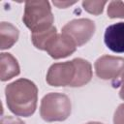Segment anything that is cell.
<instances>
[{
  "label": "cell",
  "mask_w": 124,
  "mask_h": 124,
  "mask_svg": "<svg viewBox=\"0 0 124 124\" xmlns=\"http://www.w3.org/2000/svg\"><path fill=\"white\" fill-rule=\"evenodd\" d=\"M9 109L18 116L28 117L35 112L38 89L35 83L26 78H19L9 83L5 88Z\"/></svg>",
  "instance_id": "6da1fadb"
},
{
  "label": "cell",
  "mask_w": 124,
  "mask_h": 124,
  "mask_svg": "<svg viewBox=\"0 0 124 124\" xmlns=\"http://www.w3.org/2000/svg\"><path fill=\"white\" fill-rule=\"evenodd\" d=\"M22 20L32 33L47 30L53 23V16L49 3L42 0L27 1Z\"/></svg>",
  "instance_id": "7a4b0ae2"
},
{
  "label": "cell",
  "mask_w": 124,
  "mask_h": 124,
  "mask_svg": "<svg viewBox=\"0 0 124 124\" xmlns=\"http://www.w3.org/2000/svg\"><path fill=\"white\" fill-rule=\"evenodd\" d=\"M71 100L62 93H48L41 102L40 114L47 122L63 121L71 114Z\"/></svg>",
  "instance_id": "3957f363"
},
{
  "label": "cell",
  "mask_w": 124,
  "mask_h": 124,
  "mask_svg": "<svg viewBox=\"0 0 124 124\" xmlns=\"http://www.w3.org/2000/svg\"><path fill=\"white\" fill-rule=\"evenodd\" d=\"M77 66L75 60L55 63L50 66L46 74V82L51 86H75Z\"/></svg>",
  "instance_id": "277c9868"
},
{
  "label": "cell",
  "mask_w": 124,
  "mask_h": 124,
  "mask_svg": "<svg viewBox=\"0 0 124 124\" xmlns=\"http://www.w3.org/2000/svg\"><path fill=\"white\" fill-rule=\"evenodd\" d=\"M94 32L95 23L88 18L74 19L62 28V33L69 36L77 46H81L87 43L94 35Z\"/></svg>",
  "instance_id": "5b68a950"
},
{
  "label": "cell",
  "mask_w": 124,
  "mask_h": 124,
  "mask_svg": "<svg viewBox=\"0 0 124 124\" xmlns=\"http://www.w3.org/2000/svg\"><path fill=\"white\" fill-rule=\"evenodd\" d=\"M96 75L102 79H113L124 73V58L103 55L94 64Z\"/></svg>",
  "instance_id": "8992f818"
},
{
  "label": "cell",
  "mask_w": 124,
  "mask_h": 124,
  "mask_svg": "<svg viewBox=\"0 0 124 124\" xmlns=\"http://www.w3.org/2000/svg\"><path fill=\"white\" fill-rule=\"evenodd\" d=\"M76 43L67 35L57 34L46 46V51L54 59L64 58L76 51Z\"/></svg>",
  "instance_id": "52a82bcc"
},
{
  "label": "cell",
  "mask_w": 124,
  "mask_h": 124,
  "mask_svg": "<svg viewBox=\"0 0 124 124\" xmlns=\"http://www.w3.org/2000/svg\"><path fill=\"white\" fill-rule=\"evenodd\" d=\"M104 41L113 52H124V22H117L106 28Z\"/></svg>",
  "instance_id": "ba28073f"
},
{
  "label": "cell",
  "mask_w": 124,
  "mask_h": 124,
  "mask_svg": "<svg viewBox=\"0 0 124 124\" xmlns=\"http://www.w3.org/2000/svg\"><path fill=\"white\" fill-rule=\"evenodd\" d=\"M19 74L17 60L11 54L3 52L0 56V78L2 81L11 79Z\"/></svg>",
  "instance_id": "9c48e42d"
},
{
  "label": "cell",
  "mask_w": 124,
  "mask_h": 124,
  "mask_svg": "<svg viewBox=\"0 0 124 124\" xmlns=\"http://www.w3.org/2000/svg\"><path fill=\"white\" fill-rule=\"evenodd\" d=\"M18 29L10 22L2 21L0 24V48L7 49L14 46L18 39Z\"/></svg>",
  "instance_id": "30bf717a"
},
{
  "label": "cell",
  "mask_w": 124,
  "mask_h": 124,
  "mask_svg": "<svg viewBox=\"0 0 124 124\" xmlns=\"http://www.w3.org/2000/svg\"><path fill=\"white\" fill-rule=\"evenodd\" d=\"M74 60L77 66V78L74 87H79L90 81L92 78V68L91 64L82 58H75Z\"/></svg>",
  "instance_id": "8fae6325"
},
{
  "label": "cell",
  "mask_w": 124,
  "mask_h": 124,
  "mask_svg": "<svg viewBox=\"0 0 124 124\" xmlns=\"http://www.w3.org/2000/svg\"><path fill=\"white\" fill-rule=\"evenodd\" d=\"M57 35V31L56 28L54 26H51L50 28H48L47 30L42 31V32H38V33H32L31 39L33 42V45L42 50H46V46L48 45V43Z\"/></svg>",
  "instance_id": "7c38bea8"
},
{
  "label": "cell",
  "mask_w": 124,
  "mask_h": 124,
  "mask_svg": "<svg viewBox=\"0 0 124 124\" xmlns=\"http://www.w3.org/2000/svg\"><path fill=\"white\" fill-rule=\"evenodd\" d=\"M108 16L110 18H115V17L124 18V2L111 1L108 4Z\"/></svg>",
  "instance_id": "4fadbf2b"
},
{
  "label": "cell",
  "mask_w": 124,
  "mask_h": 124,
  "mask_svg": "<svg viewBox=\"0 0 124 124\" xmlns=\"http://www.w3.org/2000/svg\"><path fill=\"white\" fill-rule=\"evenodd\" d=\"M106 4H107L106 1H83L82 7L88 13L98 16L102 14Z\"/></svg>",
  "instance_id": "5bb4252c"
},
{
  "label": "cell",
  "mask_w": 124,
  "mask_h": 124,
  "mask_svg": "<svg viewBox=\"0 0 124 124\" xmlns=\"http://www.w3.org/2000/svg\"><path fill=\"white\" fill-rule=\"evenodd\" d=\"M114 124H124V104H121L115 110L113 116Z\"/></svg>",
  "instance_id": "9a60e30c"
},
{
  "label": "cell",
  "mask_w": 124,
  "mask_h": 124,
  "mask_svg": "<svg viewBox=\"0 0 124 124\" xmlns=\"http://www.w3.org/2000/svg\"><path fill=\"white\" fill-rule=\"evenodd\" d=\"M1 124H25L21 119L15 116H3L1 119Z\"/></svg>",
  "instance_id": "2e32d148"
},
{
  "label": "cell",
  "mask_w": 124,
  "mask_h": 124,
  "mask_svg": "<svg viewBox=\"0 0 124 124\" xmlns=\"http://www.w3.org/2000/svg\"><path fill=\"white\" fill-rule=\"evenodd\" d=\"M53 5L57 6L58 8H67L68 6H71L75 4L76 2H70V1H53Z\"/></svg>",
  "instance_id": "e0dca14e"
},
{
  "label": "cell",
  "mask_w": 124,
  "mask_h": 124,
  "mask_svg": "<svg viewBox=\"0 0 124 124\" xmlns=\"http://www.w3.org/2000/svg\"><path fill=\"white\" fill-rule=\"evenodd\" d=\"M119 96L122 100H124V73L121 76V89L119 91Z\"/></svg>",
  "instance_id": "ac0fdd59"
},
{
  "label": "cell",
  "mask_w": 124,
  "mask_h": 124,
  "mask_svg": "<svg viewBox=\"0 0 124 124\" xmlns=\"http://www.w3.org/2000/svg\"><path fill=\"white\" fill-rule=\"evenodd\" d=\"M86 124H103V123H100V122H88Z\"/></svg>",
  "instance_id": "d6986e66"
}]
</instances>
